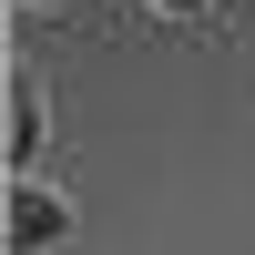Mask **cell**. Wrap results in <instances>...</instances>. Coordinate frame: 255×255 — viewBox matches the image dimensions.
Masks as SVG:
<instances>
[{
  "mask_svg": "<svg viewBox=\"0 0 255 255\" xmlns=\"http://www.w3.org/2000/svg\"><path fill=\"white\" fill-rule=\"evenodd\" d=\"M51 235H61L51 204H41V194H10V245H51Z\"/></svg>",
  "mask_w": 255,
  "mask_h": 255,
  "instance_id": "1",
  "label": "cell"
},
{
  "mask_svg": "<svg viewBox=\"0 0 255 255\" xmlns=\"http://www.w3.org/2000/svg\"><path fill=\"white\" fill-rule=\"evenodd\" d=\"M31 133H41V113H31V82H10V153H31Z\"/></svg>",
  "mask_w": 255,
  "mask_h": 255,
  "instance_id": "2",
  "label": "cell"
},
{
  "mask_svg": "<svg viewBox=\"0 0 255 255\" xmlns=\"http://www.w3.org/2000/svg\"><path fill=\"white\" fill-rule=\"evenodd\" d=\"M174 10H194V0H174Z\"/></svg>",
  "mask_w": 255,
  "mask_h": 255,
  "instance_id": "3",
  "label": "cell"
}]
</instances>
